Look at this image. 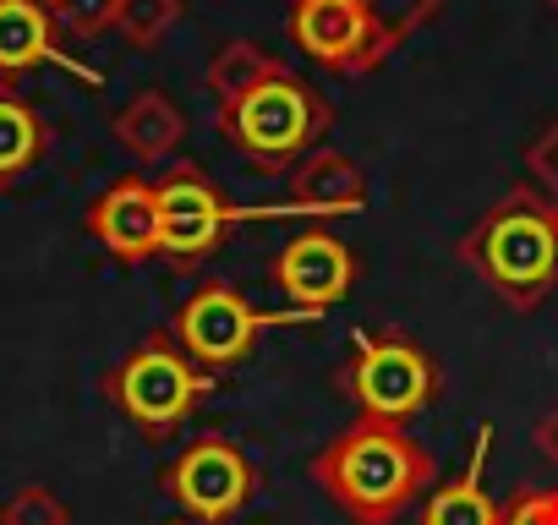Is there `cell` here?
Listing matches in <instances>:
<instances>
[{"mask_svg": "<svg viewBox=\"0 0 558 525\" xmlns=\"http://www.w3.org/2000/svg\"><path fill=\"white\" fill-rule=\"evenodd\" d=\"M110 132H116V143H121L132 159L159 164V159H170V154L186 143V115L175 110V99H165V94L148 88V94H137L126 110H116Z\"/></svg>", "mask_w": 558, "mask_h": 525, "instance_id": "obj_14", "label": "cell"}, {"mask_svg": "<svg viewBox=\"0 0 558 525\" xmlns=\"http://www.w3.org/2000/svg\"><path fill=\"white\" fill-rule=\"evenodd\" d=\"M525 170H531V186L558 203V121H547L536 132V143L525 148Z\"/></svg>", "mask_w": 558, "mask_h": 525, "instance_id": "obj_21", "label": "cell"}, {"mask_svg": "<svg viewBox=\"0 0 558 525\" xmlns=\"http://www.w3.org/2000/svg\"><path fill=\"white\" fill-rule=\"evenodd\" d=\"M45 61H61L50 7H39V0H0V77L34 72Z\"/></svg>", "mask_w": 558, "mask_h": 525, "instance_id": "obj_15", "label": "cell"}, {"mask_svg": "<svg viewBox=\"0 0 558 525\" xmlns=\"http://www.w3.org/2000/svg\"><path fill=\"white\" fill-rule=\"evenodd\" d=\"M487 449H493V427L476 432L471 465L454 481L433 487V498L422 503V525H504V509L487 492Z\"/></svg>", "mask_w": 558, "mask_h": 525, "instance_id": "obj_13", "label": "cell"}, {"mask_svg": "<svg viewBox=\"0 0 558 525\" xmlns=\"http://www.w3.org/2000/svg\"><path fill=\"white\" fill-rule=\"evenodd\" d=\"M291 39L324 61L329 72H367L384 61L389 39L367 0H296L291 7Z\"/></svg>", "mask_w": 558, "mask_h": 525, "instance_id": "obj_9", "label": "cell"}, {"mask_svg": "<svg viewBox=\"0 0 558 525\" xmlns=\"http://www.w3.org/2000/svg\"><path fill=\"white\" fill-rule=\"evenodd\" d=\"M39 7H56V0H39Z\"/></svg>", "mask_w": 558, "mask_h": 525, "instance_id": "obj_24", "label": "cell"}, {"mask_svg": "<svg viewBox=\"0 0 558 525\" xmlns=\"http://www.w3.org/2000/svg\"><path fill=\"white\" fill-rule=\"evenodd\" d=\"M329 105L313 83H302L296 72H268L252 94H241L235 105L219 110V132L235 154H246L252 164L263 170H279L286 175L291 164H302L324 132H329Z\"/></svg>", "mask_w": 558, "mask_h": 525, "instance_id": "obj_3", "label": "cell"}, {"mask_svg": "<svg viewBox=\"0 0 558 525\" xmlns=\"http://www.w3.org/2000/svg\"><path fill=\"white\" fill-rule=\"evenodd\" d=\"M531 443H536V454H542V460L558 471V400H553V405L536 416V427H531Z\"/></svg>", "mask_w": 558, "mask_h": 525, "instance_id": "obj_23", "label": "cell"}, {"mask_svg": "<svg viewBox=\"0 0 558 525\" xmlns=\"http://www.w3.org/2000/svg\"><path fill=\"white\" fill-rule=\"evenodd\" d=\"M0 525H72V509L56 487L45 481H28L17 487L7 503H0Z\"/></svg>", "mask_w": 558, "mask_h": 525, "instance_id": "obj_19", "label": "cell"}, {"mask_svg": "<svg viewBox=\"0 0 558 525\" xmlns=\"http://www.w3.org/2000/svg\"><path fill=\"white\" fill-rule=\"evenodd\" d=\"M460 262L514 313H536L558 291V203L514 186L460 235Z\"/></svg>", "mask_w": 558, "mask_h": 525, "instance_id": "obj_2", "label": "cell"}, {"mask_svg": "<svg viewBox=\"0 0 558 525\" xmlns=\"http://www.w3.org/2000/svg\"><path fill=\"white\" fill-rule=\"evenodd\" d=\"M116 12H121V0H56L50 7L56 28H66L77 39H94V34L116 28Z\"/></svg>", "mask_w": 558, "mask_h": 525, "instance_id": "obj_20", "label": "cell"}, {"mask_svg": "<svg viewBox=\"0 0 558 525\" xmlns=\"http://www.w3.org/2000/svg\"><path fill=\"white\" fill-rule=\"evenodd\" d=\"M154 203H159V252L175 269H192V262L214 257L219 241L230 235V224L252 219L197 164H175L165 181H154Z\"/></svg>", "mask_w": 558, "mask_h": 525, "instance_id": "obj_8", "label": "cell"}, {"mask_svg": "<svg viewBox=\"0 0 558 525\" xmlns=\"http://www.w3.org/2000/svg\"><path fill=\"white\" fill-rule=\"evenodd\" d=\"M175 525H192V520H175Z\"/></svg>", "mask_w": 558, "mask_h": 525, "instance_id": "obj_26", "label": "cell"}, {"mask_svg": "<svg viewBox=\"0 0 558 525\" xmlns=\"http://www.w3.org/2000/svg\"><path fill=\"white\" fill-rule=\"evenodd\" d=\"M88 235L121 257V262H148L159 257V203L148 181H116L94 208H88Z\"/></svg>", "mask_w": 558, "mask_h": 525, "instance_id": "obj_11", "label": "cell"}, {"mask_svg": "<svg viewBox=\"0 0 558 525\" xmlns=\"http://www.w3.org/2000/svg\"><path fill=\"white\" fill-rule=\"evenodd\" d=\"M547 7H553V12H558V0H547Z\"/></svg>", "mask_w": 558, "mask_h": 525, "instance_id": "obj_25", "label": "cell"}, {"mask_svg": "<svg viewBox=\"0 0 558 525\" xmlns=\"http://www.w3.org/2000/svg\"><path fill=\"white\" fill-rule=\"evenodd\" d=\"M318 318H324V313H313V307L263 313V307H252L235 285L208 280V285H197V291L175 307L170 334H175V345H181L203 373H219V367L246 362L268 329H279V323H318Z\"/></svg>", "mask_w": 558, "mask_h": 525, "instance_id": "obj_6", "label": "cell"}, {"mask_svg": "<svg viewBox=\"0 0 558 525\" xmlns=\"http://www.w3.org/2000/svg\"><path fill=\"white\" fill-rule=\"evenodd\" d=\"M286 181H291V208L302 213H362L367 208L362 170L335 148H313L302 164L286 170Z\"/></svg>", "mask_w": 558, "mask_h": 525, "instance_id": "obj_12", "label": "cell"}, {"mask_svg": "<svg viewBox=\"0 0 558 525\" xmlns=\"http://www.w3.org/2000/svg\"><path fill=\"white\" fill-rule=\"evenodd\" d=\"M433 476H438L433 454L405 432V422H384V416L345 422L313 454L318 492L351 525H395L433 487Z\"/></svg>", "mask_w": 558, "mask_h": 525, "instance_id": "obj_1", "label": "cell"}, {"mask_svg": "<svg viewBox=\"0 0 558 525\" xmlns=\"http://www.w3.org/2000/svg\"><path fill=\"white\" fill-rule=\"evenodd\" d=\"M268 72H279V61L268 56V50H257V45H246V39H230V45H219V56L208 61V94L219 99V110L225 105H235L241 94H252Z\"/></svg>", "mask_w": 558, "mask_h": 525, "instance_id": "obj_17", "label": "cell"}, {"mask_svg": "<svg viewBox=\"0 0 558 525\" xmlns=\"http://www.w3.org/2000/svg\"><path fill=\"white\" fill-rule=\"evenodd\" d=\"M175 23H181V0H121V12H116V28L137 50H154Z\"/></svg>", "mask_w": 558, "mask_h": 525, "instance_id": "obj_18", "label": "cell"}, {"mask_svg": "<svg viewBox=\"0 0 558 525\" xmlns=\"http://www.w3.org/2000/svg\"><path fill=\"white\" fill-rule=\"evenodd\" d=\"M45 148H50V132H45L39 110L12 99V94H0V186L28 175L45 159Z\"/></svg>", "mask_w": 558, "mask_h": 525, "instance_id": "obj_16", "label": "cell"}, {"mask_svg": "<svg viewBox=\"0 0 558 525\" xmlns=\"http://www.w3.org/2000/svg\"><path fill=\"white\" fill-rule=\"evenodd\" d=\"M335 389H340L362 416L411 422V416H422V411L438 400L444 373H438L433 351L416 345L411 334H400V329H362V334L351 340L345 367L335 373Z\"/></svg>", "mask_w": 558, "mask_h": 525, "instance_id": "obj_5", "label": "cell"}, {"mask_svg": "<svg viewBox=\"0 0 558 525\" xmlns=\"http://www.w3.org/2000/svg\"><path fill=\"white\" fill-rule=\"evenodd\" d=\"M274 280H279V291L291 296V307L329 313L356 285V252L340 235H329V230H302L286 252H279Z\"/></svg>", "mask_w": 558, "mask_h": 525, "instance_id": "obj_10", "label": "cell"}, {"mask_svg": "<svg viewBox=\"0 0 558 525\" xmlns=\"http://www.w3.org/2000/svg\"><path fill=\"white\" fill-rule=\"evenodd\" d=\"M105 394L143 438H165L214 394V373H203L170 329H154L105 373Z\"/></svg>", "mask_w": 558, "mask_h": 525, "instance_id": "obj_4", "label": "cell"}, {"mask_svg": "<svg viewBox=\"0 0 558 525\" xmlns=\"http://www.w3.org/2000/svg\"><path fill=\"white\" fill-rule=\"evenodd\" d=\"M257 487H263V471L225 432L192 438L170 460V471H165V492L175 498V509L192 525H225V520H235L257 498Z\"/></svg>", "mask_w": 558, "mask_h": 525, "instance_id": "obj_7", "label": "cell"}, {"mask_svg": "<svg viewBox=\"0 0 558 525\" xmlns=\"http://www.w3.org/2000/svg\"><path fill=\"white\" fill-rule=\"evenodd\" d=\"M504 525H558V487H520L504 503Z\"/></svg>", "mask_w": 558, "mask_h": 525, "instance_id": "obj_22", "label": "cell"}]
</instances>
